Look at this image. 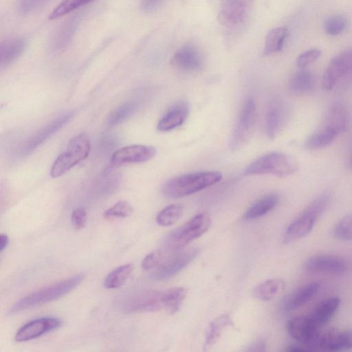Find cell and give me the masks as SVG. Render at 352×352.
Here are the masks:
<instances>
[{
	"instance_id": "obj_1",
	"label": "cell",
	"mask_w": 352,
	"mask_h": 352,
	"mask_svg": "<svg viewBox=\"0 0 352 352\" xmlns=\"http://www.w3.org/2000/svg\"><path fill=\"white\" fill-rule=\"evenodd\" d=\"M346 123L344 107L341 103H334L326 112L320 127L306 140L305 147L307 150L316 151L328 146L345 129Z\"/></svg>"
},
{
	"instance_id": "obj_2",
	"label": "cell",
	"mask_w": 352,
	"mask_h": 352,
	"mask_svg": "<svg viewBox=\"0 0 352 352\" xmlns=\"http://www.w3.org/2000/svg\"><path fill=\"white\" fill-rule=\"evenodd\" d=\"M222 178L219 171H202L184 174L167 181L162 186L163 194L170 198H180L206 188Z\"/></svg>"
},
{
	"instance_id": "obj_3",
	"label": "cell",
	"mask_w": 352,
	"mask_h": 352,
	"mask_svg": "<svg viewBox=\"0 0 352 352\" xmlns=\"http://www.w3.org/2000/svg\"><path fill=\"white\" fill-rule=\"evenodd\" d=\"M82 273L75 274L65 280L32 292L16 301L9 310L10 314L35 307L56 300L76 288L84 279Z\"/></svg>"
},
{
	"instance_id": "obj_4",
	"label": "cell",
	"mask_w": 352,
	"mask_h": 352,
	"mask_svg": "<svg viewBox=\"0 0 352 352\" xmlns=\"http://www.w3.org/2000/svg\"><path fill=\"white\" fill-rule=\"evenodd\" d=\"M331 197V193L325 191L314 199L288 226L284 235V243H289L296 241L308 234L313 229L317 219L328 207Z\"/></svg>"
},
{
	"instance_id": "obj_5",
	"label": "cell",
	"mask_w": 352,
	"mask_h": 352,
	"mask_svg": "<svg viewBox=\"0 0 352 352\" xmlns=\"http://www.w3.org/2000/svg\"><path fill=\"white\" fill-rule=\"evenodd\" d=\"M298 168V162L294 157L281 152H271L251 162L244 170L243 175L271 174L283 177L295 173Z\"/></svg>"
},
{
	"instance_id": "obj_6",
	"label": "cell",
	"mask_w": 352,
	"mask_h": 352,
	"mask_svg": "<svg viewBox=\"0 0 352 352\" xmlns=\"http://www.w3.org/2000/svg\"><path fill=\"white\" fill-rule=\"evenodd\" d=\"M210 223V217L207 212L196 214L165 238L164 248L170 252L182 250L192 241L203 235L209 229Z\"/></svg>"
},
{
	"instance_id": "obj_7",
	"label": "cell",
	"mask_w": 352,
	"mask_h": 352,
	"mask_svg": "<svg viewBox=\"0 0 352 352\" xmlns=\"http://www.w3.org/2000/svg\"><path fill=\"white\" fill-rule=\"evenodd\" d=\"M91 143L87 133L76 135L69 142L67 146L54 162L50 175L52 178L62 176L89 155Z\"/></svg>"
},
{
	"instance_id": "obj_8",
	"label": "cell",
	"mask_w": 352,
	"mask_h": 352,
	"mask_svg": "<svg viewBox=\"0 0 352 352\" xmlns=\"http://www.w3.org/2000/svg\"><path fill=\"white\" fill-rule=\"evenodd\" d=\"M256 116L255 101L250 97L244 102L233 129L230 141L232 151L239 149L248 141L254 129Z\"/></svg>"
},
{
	"instance_id": "obj_9",
	"label": "cell",
	"mask_w": 352,
	"mask_h": 352,
	"mask_svg": "<svg viewBox=\"0 0 352 352\" xmlns=\"http://www.w3.org/2000/svg\"><path fill=\"white\" fill-rule=\"evenodd\" d=\"M118 303L120 309L127 313L158 311L164 308L163 291L137 292L122 296Z\"/></svg>"
},
{
	"instance_id": "obj_10",
	"label": "cell",
	"mask_w": 352,
	"mask_h": 352,
	"mask_svg": "<svg viewBox=\"0 0 352 352\" xmlns=\"http://www.w3.org/2000/svg\"><path fill=\"white\" fill-rule=\"evenodd\" d=\"M309 349L310 351H340L352 349V329L320 331Z\"/></svg>"
},
{
	"instance_id": "obj_11",
	"label": "cell",
	"mask_w": 352,
	"mask_h": 352,
	"mask_svg": "<svg viewBox=\"0 0 352 352\" xmlns=\"http://www.w3.org/2000/svg\"><path fill=\"white\" fill-rule=\"evenodd\" d=\"M346 75L352 76V49L337 54L330 60L322 78L323 89L331 90Z\"/></svg>"
},
{
	"instance_id": "obj_12",
	"label": "cell",
	"mask_w": 352,
	"mask_h": 352,
	"mask_svg": "<svg viewBox=\"0 0 352 352\" xmlns=\"http://www.w3.org/2000/svg\"><path fill=\"white\" fill-rule=\"evenodd\" d=\"M304 269L310 274L342 275L348 269L346 261L340 256L333 254H317L309 258L304 264Z\"/></svg>"
},
{
	"instance_id": "obj_13",
	"label": "cell",
	"mask_w": 352,
	"mask_h": 352,
	"mask_svg": "<svg viewBox=\"0 0 352 352\" xmlns=\"http://www.w3.org/2000/svg\"><path fill=\"white\" fill-rule=\"evenodd\" d=\"M320 329L309 315L296 316L287 324L291 337L303 345L307 351H310L309 346L320 333Z\"/></svg>"
},
{
	"instance_id": "obj_14",
	"label": "cell",
	"mask_w": 352,
	"mask_h": 352,
	"mask_svg": "<svg viewBox=\"0 0 352 352\" xmlns=\"http://www.w3.org/2000/svg\"><path fill=\"white\" fill-rule=\"evenodd\" d=\"M198 253L199 250L196 248L177 251L164 262L161 263L153 273V278L164 280L175 276L192 262Z\"/></svg>"
},
{
	"instance_id": "obj_15",
	"label": "cell",
	"mask_w": 352,
	"mask_h": 352,
	"mask_svg": "<svg viewBox=\"0 0 352 352\" xmlns=\"http://www.w3.org/2000/svg\"><path fill=\"white\" fill-rule=\"evenodd\" d=\"M170 64L175 69L184 73L199 71L203 64V58L199 48L192 43L180 46L173 54Z\"/></svg>"
},
{
	"instance_id": "obj_16",
	"label": "cell",
	"mask_w": 352,
	"mask_h": 352,
	"mask_svg": "<svg viewBox=\"0 0 352 352\" xmlns=\"http://www.w3.org/2000/svg\"><path fill=\"white\" fill-rule=\"evenodd\" d=\"M253 0H221L218 21L223 26L232 28L242 23L248 15Z\"/></svg>"
},
{
	"instance_id": "obj_17",
	"label": "cell",
	"mask_w": 352,
	"mask_h": 352,
	"mask_svg": "<svg viewBox=\"0 0 352 352\" xmlns=\"http://www.w3.org/2000/svg\"><path fill=\"white\" fill-rule=\"evenodd\" d=\"M156 154L155 147L142 144H133L124 146L116 151L111 155L113 165L145 162L152 159Z\"/></svg>"
},
{
	"instance_id": "obj_18",
	"label": "cell",
	"mask_w": 352,
	"mask_h": 352,
	"mask_svg": "<svg viewBox=\"0 0 352 352\" xmlns=\"http://www.w3.org/2000/svg\"><path fill=\"white\" fill-rule=\"evenodd\" d=\"M60 325L61 321L57 318H36L22 326L16 333L14 339L17 342L29 341L56 329Z\"/></svg>"
},
{
	"instance_id": "obj_19",
	"label": "cell",
	"mask_w": 352,
	"mask_h": 352,
	"mask_svg": "<svg viewBox=\"0 0 352 352\" xmlns=\"http://www.w3.org/2000/svg\"><path fill=\"white\" fill-rule=\"evenodd\" d=\"M74 115V112L73 111L67 112L47 124L26 142L21 148V153L23 155L31 153L67 124L73 118Z\"/></svg>"
},
{
	"instance_id": "obj_20",
	"label": "cell",
	"mask_w": 352,
	"mask_h": 352,
	"mask_svg": "<svg viewBox=\"0 0 352 352\" xmlns=\"http://www.w3.org/2000/svg\"><path fill=\"white\" fill-rule=\"evenodd\" d=\"M287 118V109L280 100H274L269 104L265 116V132L272 140L279 133Z\"/></svg>"
},
{
	"instance_id": "obj_21",
	"label": "cell",
	"mask_w": 352,
	"mask_h": 352,
	"mask_svg": "<svg viewBox=\"0 0 352 352\" xmlns=\"http://www.w3.org/2000/svg\"><path fill=\"white\" fill-rule=\"evenodd\" d=\"M189 114V105L180 101L172 106L163 116L157 124L160 131H168L182 124Z\"/></svg>"
},
{
	"instance_id": "obj_22",
	"label": "cell",
	"mask_w": 352,
	"mask_h": 352,
	"mask_svg": "<svg viewBox=\"0 0 352 352\" xmlns=\"http://www.w3.org/2000/svg\"><path fill=\"white\" fill-rule=\"evenodd\" d=\"M340 305L338 297H331L321 301L309 314L311 320L322 327L333 316Z\"/></svg>"
},
{
	"instance_id": "obj_23",
	"label": "cell",
	"mask_w": 352,
	"mask_h": 352,
	"mask_svg": "<svg viewBox=\"0 0 352 352\" xmlns=\"http://www.w3.org/2000/svg\"><path fill=\"white\" fill-rule=\"evenodd\" d=\"M116 167V166L112 164L100 174L95 186L98 195L109 196L117 189L120 182V174Z\"/></svg>"
},
{
	"instance_id": "obj_24",
	"label": "cell",
	"mask_w": 352,
	"mask_h": 352,
	"mask_svg": "<svg viewBox=\"0 0 352 352\" xmlns=\"http://www.w3.org/2000/svg\"><path fill=\"white\" fill-rule=\"evenodd\" d=\"M319 289L320 285L317 283H309L301 287L288 298L285 309L289 311L304 306L317 294Z\"/></svg>"
},
{
	"instance_id": "obj_25",
	"label": "cell",
	"mask_w": 352,
	"mask_h": 352,
	"mask_svg": "<svg viewBox=\"0 0 352 352\" xmlns=\"http://www.w3.org/2000/svg\"><path fill=\"white\" fill-rule=\"evenodd\" d=\"M25 41L22 38H14L1 43L0 45V65L7 67L16 60L25 47Z\"/></svg>"
},
{
	"instance_id": "obj_26",
	"label": "cell",
	"mask_w": 352,
	"mask_h": 352,
	"mask_svg": "<svg viewBox=\"0 0 352 352\" xmlns=\"http://www.w3.org/2000/svg\"><path fill=\"white\" fill-rule=\"evenodd\" d=\"M285 287V281L282 278L268 279L254 287L253 296L260 300L269 301L283 292Z\"/></svg>"
},
{
	"instance_id": "obj_27",
	"label": "cell",
	"mask_w": 352,
	"mask_h": 352,
	"mask_svg": "<svg viewBox=\"0 0 352 352\" xmlns=\"http://www.w3.org/2000/svg\"><path fill=\"white\" fill-rule=\"evenodd\" d=\"M78 26V19H71L63 23L55 32L51 41V47L54 51L64 49L71 41Z\"/></svg>"
},
{
	"instance_id": "obj_28",
	"label": "cell",
	"mask_w": 352,
	"mask_h": 352,
	"mask_svg": "<svg viewBox=\"0 0 352 352\" xmlns=\"http://www.w3.org/2000/svg\"><path fill=\"white\" fill-rule=\"evenodd\" d=\"M314 86L315 79L312 73L305 69H300L294 74L289 83L290 91L298 95L308 94L314 89Z\"/></svg>"
},
{
	"instance_id": "obj_29",
	"label": "cell",
	"mask_w": 352,
	"mask_h": 352,
	"mask_svg": "<svg viewBox=\"0 0 352 352\" xmlns=\"http://www.w3.org/2000/svg\"><path fill=\"white\" fill-rule=\"evenodd\" d=\"M287 34V28L283 26L270 30L265 39L264 54L270 55L280 52L283 47Z\"/></svg>"
},
{
	"instance_id": "obj_30",
	"label": "cell",
	"mask_w": 352,
	"mask_h": 352,
	"mask_svg": "<svg viewBox=\"0 0 352 352\" xmlns=\"http://www.w3.org/2000/svg\"><path fill=\"white\" fill-rule=\"evenodd\" d=\"M278 202V197L269 194L254 203L244 214V219H254L264 216L274 209Z\"/></svg>"
},
{
	"instance_id": "obj_31",
	"label": "cell",
	"mask_w": 352,
	"mask_h": 352,
	"mask_svg": "<svg viewBox=\"0 0 352 352\" xmlns=\"http://www.w3.org/2000/svg\"><path fill=\"white\" fill-rule=\"evenodd\" d=\"M232 324V319L228 314L221 315L214 319L206 329L204 348L212 346L221 336L223 330Z\"/></svg>"
},
{
	"instance_id": "obj_32",
	"label": "cell",
	"mask_w": 352,
	"mask_h": 352,
	"mask_svg": "<svg viewBox=\"0 0 352 352\" xmlns=\"http://www.w3.org/2000/svg\"><path fill=\"white\" fill-rule=\"evenodd\" d=\"M184 287H176L163 291L164 308L173 314L178 311L187 295Z\"/></svg>"
},
{
	"instance_id": "obj_33",
	"label": "cell",
	"mask_w": 352,
	"mask_h": 352,
	"mask_svg": "<svg viewBox=\"0 0 352 352\" xmlns=\"http://www.w3.org/2000/svg\"><path fill=\"white\" fill-rule=\"evenodd\" d=\"M133 270L132 264L120 265L111 271L104 278V286L107 289H116L122 286Z\"/></svg>"
},
{
	"instance_id": "obj_34",
	"label": "cell",
	"mask_w": 352,
	"mask_h": 352,
	"mask_svg": "<svg viewBox=\"0 0 352 352\" xmlns=\"http://www.w3.org/2000/svg\"><path fill=\"white\" fill-rule=\"evenodd\" d=\"M183 207L179 204H171L162 210L156 217L157 223L162 226L175 224L182 217Z\"/></svg>"
},
{
	"instance_id": "obj_35",
	"label": "cell",
	"mask_w": 352,
	"mask_h": 352,
	"mask_svg": "<svg viewBox=\"0 0 352 352\" xmlns=\"http://www.w3.org/2000/svg\"><path fill=\"white\" fill-rule=\"evenodd\" d=\"M333 235L341 241L352 240V212L344 216L333 228Z\"/></svg>"
},
{
	"instance_id": "obj_36",
	"label": "cell",
	"mask_w": 352,
	"mask_h": 352,
	"mask_svg": "<svg viewBox=\"0 0 352 352\" xmlns=\"http://www.w3.org/2000/svg\"><path fill=\"white\" fill-rule=\"evenodd\" d=\"M94 0H63L49 15L50 19H58Z\"/></svg>"
},
{
	"instance_id": "obj_37",
	"label": "cell",
	"mask_w": 352,
	"mask_h": 352,
	"mask_svg": "<svg viewBox=\"0 0 352 352\" xmlns=\"http://www.w3.org/2000/svg\"><path fill=\"white\" fill-rule=\"evenodd\" d=\"M136 107L135 102L129 101L116 109L108 118L109 125L115 126L124 121L135 111Z\"/></svg>"
},
{
	"instance_id": "obj_38",
	"label": "cell",
	"mask_w": 352,
	"mask_h": 352,
	"mask_svg": "<svg viewBox=\"0 0 352 352\" xmlns=\"http://www.w3.org/2000/svg\"><path fill=\"white\" fill-rule=\"evenodd\" d=\"M347 26V19L342 14L330 16L324 22L325 32L331 36L341 34Z\"/></svg>"
},
{
	"instance_id": "obj_39",
	"label": "cell",
	"mask_w": 352,
	"mask_h": 352,
	"mask_svg": "<svg viewBox=\"0 0 352 352\" xmlns=\"http://www.w3.org/2000/svg\"><path fill=\"white\" fill-rule=\"evenodd\" d=\"M133 212L132 206L126 201H120L104 212V217L108 219L125 218Z\"/></svg>"
},
{
	"instance_id": "obj_40",
	"label": "cell",
	"mask_w": 352,
	"mask_h": 352,
	"mask_svg": "<svg viewBox=\"0 0 352 352\" xmlns=\"http://www.w3.org/2000/svg\"><path fill=\"white\" fill-rule=\"evenodd\" d=\"M321 55V51L318 48H311L302 52L297 58L296 64L300 69L315 62Z\"/></svg>"
},
{
	"instance_id": "obj_41",
	"label": "cell",
	"mask_w": 352,
	"mask_h": 352,
	"mask_svg": "<svg viewBox=\"0 0 352 352\" xmlns=\"http://www.w3.org/2000/svg\"><path fill=\"white\" fill-rule=\"evenodd\" d=\"M162 258L163 253L162 251H153L148 253L142 261V268L144 270H152L161 264Z\"/></svg>"
},
{
	"instance_id": "obj_42",
	"label": "cell",
	"mask_w": 352,
	"mask_h": 352,
	"mask_svg": "<svg viewBox=\"0 0 352 352\" xmlns=\"http://www.w3.org/2000/svg\"><path fill=\"white\" fill-rule=\"evenodd\" d=\"M50 0H19V10L24 14L37 10L45 6Z\"/></svg>"
},
{
	"instance_id": "obj_43",
	"label": "cell",
	"mask_w": 352,
	"mask_h": 352,
	"mask_svg": "<svg viewBox=\"0 0 352 352\" xmlns=\"http://www.w3.org/2000/svg\"><path fill=\"white\" fill-rule=\"evenodd\" d=\"M87 219V212L83 208H78L73 210L71 216L72 223L76 230H81L86 226Z\"/></svg>"
},
{
	"instance_id": "obj_44",
	"label": "cell",
	"mask_w": 352,
	"mask_h": 352,
	"mask_svg": "<svg viewBox=\"0 0 352 352\" xmlns=\"http://www.w3.org/2000/svg\"><path fill=\"white\" fill-rule=\"evenodd\" d=\"M164 0H141L142 9L145 12L155 10Z\"/></svg>"
},
{
	"instance_id": "obj_45",
	"label": "cell",
	"mask_w": 352,
	"mask_h": 352,
	"mask_svg": "<svg viewBox=\"0 0 352 352\" xmlns=\"http://www.w3.org/2000/svg\"><path fill=\"white\" fill-rule=\"evenodd\" d=\"M9 243L8 236L6 234L0 235V252H2L8 246Z\"/></svg>"
},
{
	"instance_id": "obj_46",
	"label": "cell",
	"mask_w": 352,
	"mask_h": 352,
	"mask_svg": "<svg viewBox=\"0 0 352 352\" xmlns=\"http://www.w3.org/2000/svg\"><path fill=\"white\" fill-rule=\"evenodd\" d=\"M248 351H265V344L263 342H262L261 340L258 342H256L254 343V344L252 346H251V347H250Z\"/></svg>"
},
{
	"instance_id": "obj_47",
	"label": "cell",
	"mask_w": 352,
	"mask_h": 352,
	"mask_svg": "<svg viewBox=\"0 0 352 352\" xmlns=\"http://www.w3.org/2000/svg\"><path fill=\"white\" fill-rule=\"evenodd\" d=\"M350 164L352 166V155H351V157L350 158Z\"/></svg>"
}]
</instances>
